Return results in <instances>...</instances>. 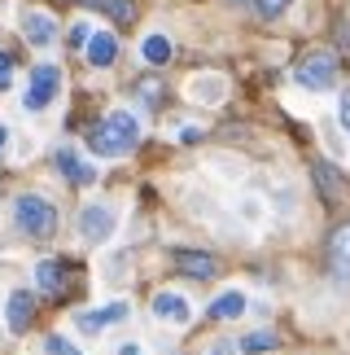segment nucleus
I'll return each instance as SVG.
<instances>
[{"label": "nucleus", "instance_id": "1", "mask_svg": "<svg viewBox=\"0 0 350 355\" xmlns=\"http://www.w3.org/2000/svg\"><path fill=\"white\" fill-rule=\"evenodd\" d=\"M140 141V123L131 119L127 110H114V114H105L97 128L88 132V145H92V154H101V158H118V154H127L131 145Z\"/></svg>", "mask_w": 350, "mask_h": 355}, {"label": "nucleus", "instance_id": "2", "mask_svg": "<svg viewBox=\"0 0 350 355\" xmlns=\"http://www.w3.org/2000/svg\"><path fill=\"white\" fill-rule=\"evenodd\" d=\"M13 220L26 237H53V228H57V211H53V202L35 198V193H22L13 202Z\"/></svg>", "mask_w": 350, "mask_h": 355}, {"label": "nucleus", "instance_id": "3", "mask_svg": "<svg viewBox=\"0 0 350 355\" xmlns=\"http://www.w3.org/2000/svg\"><path fill=\"white\" fill-rule=\"evenodd\" d=\"M298 84L311 88V92H329L338 84V62H333L329 53H306L298 62Z\"/></svg>", "mask_w": 350, "mask_h": 355}, {"label": "nucleus", "instance_id": "4", "mask_svg": "<svg viewBox=\"0 0 350 355\" xmlns=\"http://www.w3.org/2000/svg\"><path fill=\"white\" fill-rule=\"evenodd\" d=\"M57 88H62V71L57 66H35L31 71V84H26V97H22V105L26 110H44V105L57 97Z\"/></svg>", "mask_w": 350, "mask_h": 355}, {"label": "nucleus", "instance_id": "5", "mask_svg": "<svg viewBox=\"0 0 350 355\" xmlns=\"http://www.w3.org/2000/svg\"><path fill=\"white\" fill-rule=\"evenodd\" d=\"M110 233H114V207L92 202V207L79 211V237H88V241H110Z\"/></svg>", "mask_w": 350, "mask_h": 355}, {"label": "nucleus", "instance_id": "6", "mask_svg": "<svg viewBox=\"0 0 350 355\" xmlns=\"http://www.w3.org/2000/svg\"><path fill=\"white\" fill-rule=\"evenodd\" d=\"M171 263H175V272H184V277H193V281H210L214 272H219V263H214L206 250H175Z\"/></svg>", "mask_w": 350, "mask_h": 355}, {"label": "nucleus", "instance_id": "7", "mask_svg": "<svg viewBox=\"0 0 350 355\" xmlns=\"http://www.w3.org/2000/svg\"><path fill=\"white\" fill-rule=\"evenodd\" d=\"M22 35L31 40V44H53V40H57V22H53L44 9H22Z\"/></svg>", "mask_w": 350, "mask_h": 355}, {"label": "nucleus", "instance_id": "8", "mask_svg": "<svg viewBox=\"0 0 350 355\" xmlns=\"http://www.w3.org/2000/svg\"><path fill=\"white\" fill-rule=\"evenodd\" d=\"M57 171H62L71 184H92V180H97V171H92L88 162L75 154V149H57Z\"/></svg>", "mask_w": 350, "mask_h": 355}, {"label": "nucleus", "instance_id": "9", "mask_svg": "<svg viewBox=\"0 0 350 355\" xmlns=\"http://www.w3.org/2000/svg\"><path fill=\"white\" fill-rule=\"evenodd\" d=\"M31 316H35V298L26 294V290H13V294H9V329H13V334H26Z\"/></svg>", "mask_w": 350, "mask_h": 355}, {"label": "nucleus", "instance_id": "10", "mask_svg": "<svg viewBox=\"0 0 350 355\" xmlns=\"http://www.w3.org/2000/svg\"><path fill=\"white\" fill-rule=\"evenodd\" d=\"M114 58H118V40L110 35V31H97V35H88V62L92 66H114Z\"/></svg>", "mask_w": 350, "mask_h": 355}, {"label": "nucleus", "instance_id": "11", "mask_svg": "<svg viewBox=\"0 0 350 355\" xmlns=\"http://www.w3.org/2000/svg\"><path fill=\"white\" fill-rule=\"evenodd\" d=\"M127 316V303H114V307H101V311H79V329L84 334H101L105 324L123 320Z\"/></svg>", "mask_w": 350, "mask_h": 355}, {"label": "nucleus", "instance_id": "12", "mask_svg": "<svg viewBox=\"0 0 350 355\" xmlns=\"http://www.w3.org/2000/svg\"><path fill=\"white\" fill-rule=\"evenodd\" d=\"M329 259H333V272H338V277L346 281V277H350V224H346V228H338V233H333Z\"/></svg>", "mask_w": 350, "mask_h": 355}, {"label": "nucleus", "instance_id": "13", "mask_svg": "<svg viewBox=\"0 0 350 355\" xmlns=\"http://www.w3.org/2000/svg\"><path fill=\"white\" fill-rule=\"evenodd\" d=\"M315 184H320V193H324L329 202L333 198H342V189H346V180H342V171L338 167H333V162H315Z\"/></svg>", "mask_w": 350, "mask_h": 355}, {"label": "nucleus", "instance_id": "14", "mask_svg": "<svg viewBox=\"0 0 350 355\" xmlns=\"http://www.w3.org/2000/svg\"><path fill=\"white\" fill-rule=\"evenodd\" d=\"M35 281H39V290H44V294H57V298H62V285H66V268L57 263V259H44V263L35 268Z\"/></svg>", "mask_w": 350, "mask_h": 355}, {"label": "nucleus", "instance_id": "15", "mask_svg": "<svg viewBox=\"0 0 350 355\" xmlns=\"http://www.w3.org/2000/svg\"><path fill=\"white\" fill-rule=\"evenodd\" d=\"M154 316H163V320H175V324H184L193 311H188V303L180 294H158L154 298Z\"/></svg>", "mask_w": 350, "mask_h": 355}, {"label": "nucleus", "instance_id": "16", "mask_svg": "<svg viewBox=\"0 0 350 355\" xmlns=\"http://www.w3.org/2000/svg\"><path fill=\"white\" fill-rule=\"evenodd\" d=\"M79 5L105 13L110 22H131V18H136V5H131V0H79Z\"/></svg>", "mask_w": 350, "mask_h": 355}, {"label": "nucleus", "instance_id": "17", "mask_svg": "<svg viewBox=\"0 0 350 355\" xmlns=\"http://www.w3.org/2000/svg\"><path fill=\"white\" fill-rule=\"evenodd\" d=\"M241 311H246V294L232 290V294H219V298H214L206 316H210V320H232V316H241Z\"/></svg>", "mask_w": 350, "mask_h": 355}, {"label": "nucleus", "instance_id": "18", "mask_svg": "<svg viewBox=\"0 0 350 355\" xmlns=\"http://www.w3.org/2000/svg\"><path fill=\"white\" fill-rule=\"evenodd\" d=\"M140 53H145V62H154V66H167V62H171V40H167V35H149Z\"/></svg>", "mask_w": 350, "mask_h": 355}, {"label": "nucleus", "instance_id": "19", "mask_svg": "<svg viewBox=\"0 0 350 355\" xmlns=\"http://www.w3.org/2000/svg\"><path fill=\"white\" fill-rule=\"evenodd\" d=\"M272 347H276V334H267V329L241 338V351H272Z\"/></svg>", "mask_w": 350, "mask_h": 355}, {"label": "nucleus", "instance_id": "20", "mask_svg": "<svg viewBox=\"0 0 350 355\" xmlns=\"http://www.w3.org/2000/svg\"><path fill=\"white\" fill-rule=\"evenodd\" d=\"M219 92H223L219 79H206V84L197 79V84H193V97H197V101H219Z\"/></svg>", "mask_w": 350, "mask_h": 355}, {"label": "nucleus", "instance_id": "21", "mask_svg": "<svg viewBox=\"0 0 350 355\" xmlns=\"http://www.w3.org/2000/svg\"><path fill=\"white\" fill-rule=\"evenodd\" d=\"M254 9H259V18H280L289 9V0H254Z\"/></svg>", "mask_w": 350, "mask_h": 355}, {"label": "nucleus", "instance_id": "22", "mask_svg": "<svg viewBox=\"0 0 350 355\" xmlns=\"http://www.w3.org/2000/svg\"><path fill=\"white\" fill-rule=\"evenodd\" d=\"M44 351H48V355H79V351H75L71 343H66L62 334H53V338H44Z\"/></svg>", "mask_w": 350, "mask_h": 355}, {"label": "nucleus", "instance_id": "23", "mask_svg": "<svg viewBox=\"0 0 350 355\" xmlns=\"http://www.w3.org/2000/svg\"><path fill=\"white\" fill-rule=\"evenodd\" d=\"M13 84V58H9V53H0V92H5Z\"/></svg>", "mask_w": 350, "mask_h": 355}, {"label": "nucleus", "instance_id": "24", "mask_svg": "<svg viewBox=\"0 0 350 355\" xmlns=\"http://www.w3.org/2000/svg\"><path fill=\"white\" fill-rule=\"evenodd\" d=\"M140 92H145V101H149V105H158V84H154V79H145Z\"/></svg>", "mask_w": 350, "mask_h": 355}, {"label": "nucleus", "instance_id": "25", "mask_svg": "<svg viewBox=\"0 0 350 355\" xmlns=\"http://www.w3.org/2000/svg\"><path fill=\"white\" fill-rule=\"evenodd\" d=\"M342 128H346V132H350V88H346V92H342Z\"/></svg>", "mask_w": 350, "mask_h": 355}, {"label": "nucleus", "instance_id": "26", "mask_svg": "<svg viewBox=\"0 0 350 355\" xmlns=\"http://www.w3.org/2000/svg\"><path fill=\"white\" fill-rule=\"evenodd\" d=\"M71 40H75V44H88V22H79L75 31H71Z\"/></svg>", "mask_w": 350, "mask_h": 355}, {"label": "nucleus", "instance_id": "27", "mask_svg": "<svg viewBox=\"0 0 350 355\" xmlns=\"http://www.w3.org/2000/svg\"><path fill=\"white\" fill-rule=\"evenodd\" d=\"M232 351H237V347H232V343H219V347H214V351H210V355H232Z\"/></svg>", "mask_w": 350, "mask_h": 355}, {"label": "nucleus", "instance_id": "28", "mask_svg": "<svg viewBox=\"0 0 350 355\" xmlns=\"http://www.w3.org/2000/svg\"><path fill=\"white\" fill-rule=\"evenodd\" d=\"M118 355H140V347H131V343H127V347H118Z\"/></svg>", "mask_w": 350, "mask_h": 355}, {"label": "nucleus", "instance_id": "29", "mask_svg": "<svg viewBox=\"0 0 350 355\" xmlns=\"http://www.w3.org/2000/svg\"><path fill=\"white\" fill-rule=\"evenodd\" d=\"M0 149H5V128H0Z\"/></svg>", "mask_w": 350, "mask_h": 355}]
</instances>
